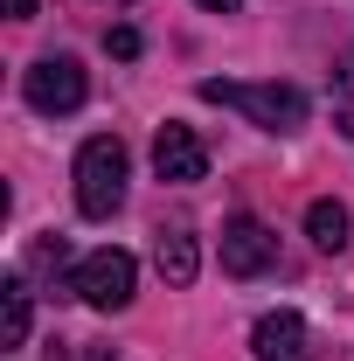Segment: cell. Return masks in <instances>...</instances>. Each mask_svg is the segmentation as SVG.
Returning <instances> with one entry per match:
<instances>
[{"instance_id": "cell-3", "label": "cell", "mask_w": 354, "mask_h": 361, "mask_svg": "<svg viewBox=\"0 0 354 361\" xmlns=\"http://www.w3.org/2000/svg\"><path fill=\"white\" fill-rule=\"evenodd\" d=\"M133 285H139V264L126 250H90L84 264L70 271V292L84 306H97V313H126L133 306Z\"/></svg>"}, {"instance_id": "cell-6", "label": "cell", "mask_w": 354, "mask_h": 361, "mask_svg": "<svg viewBox=\"0 0 354 361\" xmlns=\"http://www.w3.org/2000/svg\"><path fill=\"white\" fill-rule=\"evenodd\" d=\"M153 174L174 180V188L209 174V146L195 139V126H160V133H153Z\"/></svg>"}, {"instance_id": "cell-4", "label": "cell", "mask_w": 354, "mask_h": 361, "mask_svg": "<svg viewBox=\"0 0 354 361\" xmlns=\"http://www.w3.org/2000/svg\"><path fill=\"white\" fill-rule=\"evenodd\" d=\"M21 90H28V104H35L42 118H63V111H77L90 97V77H84L77 56H42V63H28Z\"/></svg>"}, {"instance_id": "cell-1", "label": "cell", "mask_w": 354, "mask_h": 361, "mask_svg": "<svg viewBox=\"0 0 354 361\" xmlns=\"http://www.w3.org/2000/svg\"><path fill=\"white\" fill-rule=\"evenodd\" d=\"M126 180H133L126 146H118L111 133L84 139V153H77V209H84L90 223H104V216L126 209Z\"/></svg>"}, {"instance_id": "cell-7", "label": "cell", "mask_w": 354, "mask_h": 361, "mask_svg": "<svg viewBox=\"0 0 354 361\" xmlns=\"http://www.w3.org/2000/svg\"><path fill=\"white\" fill-rule=\"evenodd\" d=\"M250 348H257V361H312V334L299 313H264L250 326Z\"/></svg>"}, {"instance_id": "cell-8", "label": "cell", "mask_w": 354, "mask_h": 361, "mask_svg": "<svg viewBox=\"0 0 354 361\" xmlns=\"http://www.w3.org/2000/svg\"><path fill=\"white\" fill-rule=\"evenodd\" d=\"M153 264H160L167 285H195V271H202V243H195V229H160Z\"/></svg>"}, {"instance_id": "cell-11", "label": "cell", "mask_w": 354, "mask_h": 361, "mask_svg": "<svg viewBox=\"0 0 354 361\" xmlns=\"http://www.w3.org/2000/svg\"><path fill=\"white\" fill-rule=\"evenodd\" d=\"M104 49H111L118 63H133V56H139V28H111V35H104Z\"/></svg>"}, {"instance_id": "cell-10", "label": "cell", "mask_w": 354, "mask_h": 361, "mask_svg": "<svg viewBox=\"0 0 354 361\" xmlns=\"http://www.w3.org/2000/svg\"><path fill=\"white\" fill-rule=\"evenodd\" d=\"M306 229H312L319 250H341V243H348V209H341V202H312V209H306Z\"/></svg>"}, {"instance_id": "cell-9", "label": "cell", "mask_w": 354, "mask_h": 361, "mask_svg": "<svg viewBox=\"0 0 354 361\" xmlns=\"http://www.w3.org/2000/svg\"><path fill=\"white\" fill-rule=\"evenodd\" d=\"M28 341V285L7 278L0 285V348H21Z\"/></svg>"}, {"instance_id": "cell-5", "label": "cell", "mask_w": 354, "mask_h": 361, "mask_svg": "<svg viewBox=\"0 0 354 361\" xmlns=\"http://www.w3.org/2000/svg\"><path fill=\"white\" fill-rule=\"evenodd\" d=\"M278 264V236H271L257 216H229L222 223V271L229 278H257V271Z\"/></svg>"}, {"instance_id": "cell-12", "label": "cell", "mask_w": 354, "mask_h": 361, "mask_svg": "<svg viewBox=\"0 0 354 361\" xmlns=\"http://www.w3.org/2000/svg\"><path fill=\"white\" fill-rule=\"evenodd\" d=\"M7 14H14V21H28V14H35V0H7Z\"/></svg>"}, {"instance_id": "cell-13", "label": "cell", "mask_w": 354, "mask_h": 361, "mask_svg": "<svg viewBox=\"0 0 354 361\" xmlns=\"http://www.w3.org/2000/svg\"><path fill=\"white\" fill-rule=\"evenodd\" d=\"M202 7H209V14H236L243 0H202Z\"/></svg>"}, {"instance_id": "cell-2", "label": "cell", "mask_w": 354, "mask_h": 361, "mask_svg": "<svg viewBox=\"0 0 354 361\" xmlns=\"http://www.w3.org/2000/svg\"><path fill=\"white\" fill-rule=\"evenodd\" d=\"M202 97L243 111V118L264 126V133H299V126H306V90L299 84H229V77H209Z\"/></svg>"}]
</instances>
